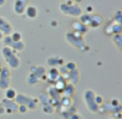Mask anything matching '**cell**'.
Instances as JSON below:
<instances>
[{
	"mask_svg": "<svg viewBox=\"0 0 122 119\" xmlns=\"http://www.w3.org/2000/svg\"><path fill=\"white\" fill-rule=\"evenodd\" d=\"M1 56L4 62L6 63L9 69L17 70L20 67V58L18 57L17 53L8 46H3L1 48Z\"/></svg>",
	"mask_w": 122,
	"mask_h": 119,
	"instance_id": "6da1fadb",
	"label": "cell"
},
{
	"mask_svg": "<svg viewBox=\"0 0 122 119\" xmlns=\"http://www.w3.org/2000/svg\"><path fill=\"white\" fill-rule=\"evenodd\" d=\"M59 10L62 14L71 17H79L82 14V9L75 2H61L59 4Z\"/></svg>",
	"mask_w": 122,
	"mask_h": 119,
	"instance_id": "7a4b0ae2",
	"label": "cell"
},
{
	"mask_svg": "<svg viewBox=\"0 0 122 119\" xmlns=\"http://www.w3.org/2000/svg\"><path fill=\"white\" fill-rule=\"evenodd\" d=\"M65 41H66L71 46H73L74 48H76V49L84 51L85 47H86V43H85L84 36H80L77 32H74V31L65 32Z\"/></svg>",
	"mask_w": 122,
	"mask_h": 119,
	"instance_id": "3957f363",
	"label": "cell"
},
{
	"mask_svg": "<svg viewBox=\"0 0 122 119\" xmlns=\"http://www.w3.org/2000/svg\"><path fill=\"white\" fill-rule=\"evenodd\" d=\"M45 73H46V71H45L44 67H42V66L31 67V69H30V74H29V76H28L27 82L30 85H34V84L38 83L42 77H45V79H46Z\"/></svg>",
	"mask_w": 122,
	"mask_h": 119,
	"instance_id": "277c9868",
	"label": "cell"
},
{
	"mask_svg": "<svg viewBox=\"0 0 122 119\" xmlns=\"http://www.w3.org/2000/svg\"><path fill=\"white\" fill-rule=\"evenodd\" d=\"M82 94H84L82 98H84V101H85V103H86L87 107H88L90 111H92V112L97 111L99 105H97V102H95V96H97V93L94 92V90L86 89Z\"/></svg>",
	"mask_w": 122,
	"mask_h": 119,
	"instance_id": "5b68a950",
	"label": "cell"
},
{
	"mask_svg": "<svg viewBox=\"0 0 122 119\" xmlns=\"http://www.w3.org/2000/svg\"><path fill=\"white\" fill-rule=\"evenodd\" d=\"M11 71L8 67H1L0 68V90H5L11 86Z\"/></svg>",
	"mask_w": 122,
	"mask_h": 119,
	"instance_id": "8992f818",
	"label": "cell"
},
{
	"mask_svg": "<svg viewBox=\"0 0 122 119\" xmlns=\"http://www.w3.org/2000/svg\"><path fill=\"white\" fill-rule=\"evenodd\" d=\"M16 103L20 105H25L27 109H36V105H38V100L32 97H28L25 93H17L16 98Z\"/></svg>",
	"mask_w": 122,
	"mask_h": 119,
	"instance_id": "52a82bcc",
	"label": "cell"
},
{
	"mask_svg": "<svg viewBox=\"0 0 122 119\" xmlns=\"http://www.w3.org/2000/svg\"><path fill=\"white\" fill-rule=\"evenodd\" d=\"M2 41H3V43H4V46L10 47V48H12L13 51H15L16 53H20V52H23L26 47V44L24 43V41L15 42V41H13L12 39L10 38V36H3Z\"/></svg>",
	"mask_w": 122,
	"mask_h": 119,
	"instance_id": "ba28073f",
	"label": "cell"
},
{
	"mask_svg": "<svg viewBox=\"0 0 122 119\" xmlns=\"http://www.w3.org/2000/svg\"><path fill=\"white\" fill-rule=\"evenodd\" d=\"M30 0H14L13 1V12L16 15H24L25 10L29 5Z\"/></svg>",
	"mask_w": 122,
	"mask_h": 119,
	"instance_id": "9c48e42d",
	"label": "cell"
},
{
	"mask_svg": "<svg viewBox=\"0 0 122 119\" xmlns=\"http://www.w3.org/2000/svg\"><path fill=\"white\" fill-rule=\"evenodd\" d=\"M14 31L13 30V26L5 17L0 16V32L2 33V36H10L12 32Z\"/></svg>",
	"mask_w": 122,
	"mask_h": 119,
	"instance_id": "30bf717a",
	"label": "cell"
},
{
	"mask_svg": "<svg viewBox=\"0 0 122 119\" xmlns=\"http://www.w3.org/2000/svg\"><path fill=\"white\" fill-rule=\"evenodd\" d=\"M72 31L77 32L80 36H84L87 32L89 31V27L88 26H85L84 24H81L79 21H74L72 23Z\"/></svg>",
	"mask_w": 122,
	"mask_h": 119,
	"instance_id": "8fae6325",
	"label": "cell"
},
{
	"mask_svg": "<svg viewBox=\"0 0 122 119\" xmlns=\"http://www.w3.org/2000/svg\"><path fill=\"white\" fill-rule=\"evenodd\" d=\"M46 63L49 68H61V66L64 64V59L59 56H51L47 58Z\"/></svg>",
	"mask_w": 122,
	"mask_h": 119,
	"instance_id": "7c38bea8",
	"label": "cell"
},
{
	"mask_svg": "<svg viewBox=\"0 0 122 119\" xmlns=\"http://www.w3.org/2000/svg\"><path fill=\"white\" fill-rule=\"evenodd\" d=\"M103 24V17L100 14H91V21L88 27L92 29H97Z\"/></svg>",
	"mask_w": 122,
	"mask_h": 119,
	"instance_id": "4fadbf2b",
	"label": "cell"
},
{
	"mask_svg": "<svg viewBox=\"0 0 122 119\" xmlns=\"http://www.w3.org/2000/svg\"><path fill=\"white\" fill-rule=\"evenodd\" d=\"M105 31L107 32L108 34H112V36L117 34V33H121V24L112 21V24H109L108 26H106Z\"/></svg>",
	"mask_w": 122,
	"mask_h": 119,
	"instance_id": "5bb4252c",
	"label": "cell"
},
{
	"mask_svg": "<svg viewBox=\"0 0 122 119\" xmlns=\"http://www.w3.org/2000/svg\"><path fill=\"white\" fill-rule=\"evenodd\" d=\"M38 14H39L38 8H36V5H32V4L31 5H28L25 10V13H24V15L29 19H34L38 16Z\"/></svg>",
	"mask_w": 122,
	"mask_h": 119,
	"instance_id": "9a60e30c",
	"label": "cell"
},
{
	"mask_svg": "<svg viewBox=\"0 0 122 119\" xmlns=\"http://www.w3.org/2000/svg\"><path fill=\"white\" fill-rule=\"evenodd\" d=\"M45 76L48 77V79L56 82L60 77V72L58 68H49V70L45 73Z\"/></svg>",
	"mask_w": 122,
	"mask_h": 119,
	"instance_id": "2e32d148",
	"label": "cell"
},
{
	"mask_svg": "<svg viewBox=\"0 0 122 119\" xmlns=\"http://www.w3.org/2000/svg\"><path fill=\"white\" fill-rule=\"evenodd\" d=\"M4 96H5V99H8V100H15V98L17 96V91L15 90V88L10 86L9 88H6L4 90Z\"/></svg>",
	"mask_w": 122,
	"mask_h": 119,
	"instance_id": "e0dca14e",
	"label": "cell"
},
{
	"mask_svg": "<svg viewBox=\"0 0 122 119\" xmlns=\"http://www.w3.org/2000/svg\"><path fill=\"white\" fill-rule=\"evenodd\" d=\"M112 41L114 43V45L118 48L119 52H121V48H122V36H121V33H117V34H114L112 36Z\"/></svg>",
	"mask_w": 122,
	"mask_h": 119,
	"instance_id": "ac0fdd59",
	"label": "cell"
},
{
	"mask_svg": "<svg viewBox=\"0 0 122 119\" xmlns=\"http://www.w3.org/2000/svg\"><path fill=\"white\" fill-rule=\"evenodd\" d=\"M69 74H70V81H71L72 85L77 84V82L79 81V72H78L77 69L74 71H70Z\"/></svg>",
	"mask_w": 122,
	"mask_h": 119,
	"instance_id": "d6986e66",
	"label": "cell"
},
{
	"mask_svg": "<svg viewBox=\"0 0 122 119\" xmlns=\"http://www.w3.org/2000/svg\"><path fill=\"white\" fill-rule=\"evenodd\" d=\"M91 21V13H82L79 16V21L85 26H89Z\"/></svg>",
	"mask_w": 122,
	"mask_h": 119,
	"instance_id": "ffe728a7",
	"label": "cell"
},
{
	"mask_svg": "<svg viewBox=\"0 0 122 119\" xmlns=\"http://www.w3.org/2000/svg\"><path fill=\"white\" fill-rule=\"evenodd\" d=\"M10 38L12 39L15 42H18V41H23V36H21L20 32L18 31H13L12 33L10 34Z\"/></svg>",
	"mask_w": 122,
	"mask_h": 119,
	"instance_id": "44dd1931",
	"label": "cell"
},
{
	"mask_svg": "<svg viewBox=\"0 0 122 119\" xmlns=\"http://www.w3.org/2000/svg\"><path fill=\"white\" fill-rule=\"evenodd\" d=\"M121 21H122V12H121V10H117L114 14V21L115 23L121 24Z\"/></svg>",
	"mask_w": 122,
	"mask_h": 119,
	"instance_id": "7402d4cb",
	"label": "cell"
},
{
	"mask_svg": "<svg viewBox=\"0 0 122 119\" xmlns=\"http://www.w3.org/2000/svg\"><path fill=\"white\" fill-rule=\"evenodd\" d=\"M64 68L70 72V71L76 70V69H77V64H76L74 61H70V62H66V63H65V67H64Z\"/></svg>",
	"mask_w": 122,
	"mask_h": 119,
	"instance_id": "603a6c76",
	"label": "cell"
},
{
	"mask_svg": "<svg viewBox=\"0 0 122 119\" xmlns=\"http://www.w3.org/2000/svg\"><path fill=\"white\" fill-rule=\"evenodd\" d=\"M95 102H97V105H101L102 103H103V98H102L101 96H95Z\"/></svg>",
	"mask_w": 122,
	"mask_h": 119,
	"instance_id": "cb8c5ba5",
	"label": "cell"
},
{
	"mask_svg": "<svg viewBox=\"0 0 122 119\" xmlns=\"http://www.w3.org/2000/svg\"><path fill=\"white\" fill-rule=\"evenodd\" d=\"M27 107L25 106V105H18V111H20V113H26V111H27Z\"/></svg>",
	"mask_w": 122,
	"mask_h": 119,
	"instance_id": "d4e9b609",
	"label": "cell"
},
{
	"mask_svg": "<svg viewBox=\"0 0 122 119\" xmlns=\"http://www.w3.org/2000/svg\"><path fill=\"white\" fill-rule=\"evenodd\" d=\"M6 0H0V6H3L4 4H5Z\"/></svg>",
	"mask_w": 122,
	"mask_h": 119,
	"instance_id": "484cf974",
	"label": "cell"
},
{
	"mask_svg": "<svg viewBox=\"0 0 122 119\" xmlns=\"http://www.w3.org/2000/svg\"><path fill=\"white\" fill-rule=\"evenodd\" d=\"M62 2H73V0H61Z\"/></svg>",
	"mask_w": 122,
	"mask_h": 119,
	"instance_id": "4316f807",
	"label": "cell"
},
{
	"mask_svg": "<svg viewBox=\"0 0 122 119\" xmlns=\"http://www.w3.org/2000/svg\"><path fill=\"white\" fill-rule=\"evenodd\" d=\"M2 39H3V36H2V33L0 32V41H2Z\"/></svg>",
	"mask_w": 122,
	"mask_h": 119,
	"instance_id": "83f0119b",
	"label": "cell"
}]
</instances>
